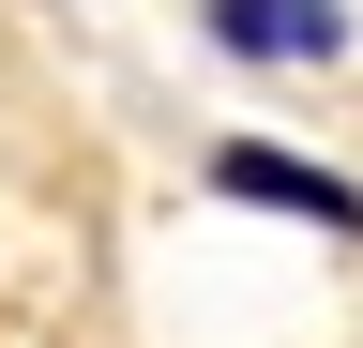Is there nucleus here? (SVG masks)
<instances>
[{
    "instance_id": "f257e3e1",
    "label": "nucleus",
    "mask_w": 363,
    "mask_h": 348,
    "mask_svg": "<svg viewBox=\"0 0 363 348\" xmlns=\"http://www.w3.org/2000/svg\"><path fill=\"white\" fill-rule=\"evenodd\" d=\"M348 0H197V46L242 61V76H333L348 61Z\"/></svg>"
},
{
    "instance_id": "f03ea898",
    "label": "nucleus",
    "mask_w": 363,
    "mask_h": 348,
    "mask_svg": "<svg viewBox=\"0 0 363 348\" xmlns=\"http://www.w3.org/2000/svg\"><path fill=\"white\" fill-rule=\"evenodd\" d=\"M212 197H242V212H288V228H318V242H363V182H348V167H303V152H272V137H212Z\"/></svg>"
}]
</instances>
